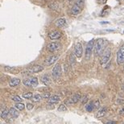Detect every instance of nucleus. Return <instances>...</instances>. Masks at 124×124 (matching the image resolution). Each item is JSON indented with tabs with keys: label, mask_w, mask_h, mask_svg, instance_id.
Returning a JSON list of instances; mask_svg holds the SVG:
<instances>
[{
	"label": "nucleus",
	"mask_w": 124,
	"mask_h": 124,
	"mask_svg": "<svg viewBox=\"0 0 124 124\" xmlns=\"http://www.w3.org/2000/svg\"><path fill=\"white\" fill-rule=\"evenodd\" d=\"M106 44H107V41L104 39H97L96 42H95L94 45V52H95V56H99L104 52V49H105Z\"/></svg>",
	"instance_id": "f257e3e1"
},
{
	"label": "nucleus",
	"mask_w": 124,
	"mask_h": 124,
	"mask_svg": "<svg viewBox=\"0 0 124 124\" xmlns=\"http://www.w3.org/2000/svg\"><path fill=\"white\" fill-rule=\"evenodd\" d=\"M94 39H90V41L88 42L87 45H86V48H85V59L87 60H90V57H91V55H92V52H93V49L94 48Z\"/></svg>",
	"instance_id": "f03ea898"
},
{
	"label": "nucleus",
	"mask_w": 124,
	"mask_h": 124,
	"mask_svg": "<svg viewBox=\"0 0 124 124\" xmlns=\"http://www.w3.org/2000/svg\"><path fill=\"white\" fill-rule=\"evenodd\" d=\"M111 56V50L110 48H107L106 50L104 51V52L101 54V56L100 58V64L101 65H105L106 63H107L109 61V60Z\"/></svg>",
	"instance_id": "7ed1b4c3"
},
{
	"label": "nucleus",
	"mask_w": 124,
	"mask_h": 124,
	"mask_svg": "<svg viewBox=\"0 0 124 124\" xmlns=\"http://www.w3.org/2000/svg\"><path fill=\"white\" fill-rule=\"evenodd\" d=\"M23 83L25 86H29V87H36V86L38 85V79H37V77H29V78L24 79Z\"/></svg>",
	"instance_id": "20e7f679"
},
{
	"label": "nucleus",
	"mask_w": 124,
	"mask_h": 124,
	"mask_svg": "<svg viewBox=\"0 0 124 124\" xmlns=\"http://www.w3.org/2000/svg\"><path fill=\"white\" fill-rule=\"evenodd\" d=\"M117 63L118 65H121L124 63V44L119 48L117 52Z\"/></svg>",
	"instance_id": "39448f33"
},
{
	"label": "nucleus",
	"mask_w": 124,
	"mask_h": 124,
	"mask_svg": "<svg viewBox=\"0 0 124 124\" xmlns=\"http://www.w3.org/2000/svg\"><path fill=\"white\" fill-rule=\"evenodd\" d=\"M43 70H44L43 66L37 65H33V66H32V67L28 68L25 72L28 73V75H30V74H32V73H39Z\"/></svg>",
	"instance_id": "423d86ee"
},
{
	"label": "nucleus",
	"mask_w": 124,
	"mask_h": 124,
	"mask_svg": "<svg viewBox=\"0 0 124 124\" xmlns=\"http://www.w3.org/2000/svg\"><path fill=\"white\" fill-rule=\"evenodd\" d=\"M81 94H80V93H76L75 94H73V96L71 97V98L66 100L65 103L66 104H69V105H73V104L77 103L80 100H81Z\"/></svg>",
	"instance_id": "0eeeda50"
},
{
	"label": "nucleus",
	"mask_w": 124,
	"mask_h": 124,
	"mask_svg": "<svg viewBox=\"0 0 124 124\" xmlns=\"http://www.w3.org/2000/svg\"><path fill=\"white\" fill-rule=\"evenodd\" d=\"M61 73H62V70H61V66L59 65H56L53 67V69H52V77L54 79H57L59 78L61 76Z\"/></svg>",
	"instance_id": "6e6552de"
},
{
	"label": "nucleus",
	"mask_w": 124,
	"mask_h": 124,
	"mask_svg": "<svg viewBox=\"0 0 124 124\" xmlns=\"http://www.w3.org/2000/svg\"><path fill=\"white\" fill-rule=\"evenodd\" d=\"M82 53H83V48L82 45L80 42H77L75 44V47H74V54L77 58H80L82 56Z\"/></svg>",
	"instance_id": "1a4fd4ad"
},
{
	"label": "nucleus",
	"mask_w": 124,
	"mask_h": 124,
	"mask_svg": "<svg viewBox=\"0 0 124 124\" xmlns=\"http://www.w3.org/2000/svg\"><path fill=\"white\" fill-rule=\"evenodd\" d=\"M61 44L58 43V42H52V43L48 44L47 46V49L48 52H53L55 51L58 50L60 48H61Z\"/></svg>",
	"instance_id": "9d476101"
},
{
	"label": "nucleus",
	"mask_w": 124,
	"mask_h": 124,
	"mask_svg": "<svg viewBox=\"0 0 124 124\" xmlns=\"http://www.w3.org/2000/svg\"><path fill=\"white\" fill-rule=\"evenodd\" d=\"M58 58H59L58 55H52L51 56L48 57V58L45 60V61H44V64H45V65H47V66L52 65L57 61V59H58Z\"/></svg>",
	"instance_id": "9b49d317"
},
{
	"label": "nucleus",
	"mask_w": 124,
	"mask_h": 124,
	"mask_svg": "<svg viewBox=\"0 0 124 124\" xmlns=\"http://www.w3.org/2000/svg\"><path fill=\"white\" fill-rule=\"evenodd\" d=\"M82 7L83 6L78 5V4L75 3L73 6L72 9H71V13H72V15H79L80 13L81 12V11H82Z\"/></svg>",
	"instance_id": "f8f14e48"
},
{
	"label": "nucleus",
	"mask_w": 124,
	"mask_h": 124,
	"mask_svg": "<svg viewBox=\"0 0 124 124\" xmlns=\"http://www.w3.org/2000/svg\"><path fill=\"white\" fill-rule=\"evenodd\" d=\"M61 35L62 34L60 31L55 30L51 32L49 34H48V37H49L51 39H58L61 37Z\"/></svg>",
	"instance_id": "ddd939ff"
},
{
	"label": "nucleus",
	"mask_w": 124,
	"mask_h": 124,
	"mask_svg": "<svg viewBox=\"0 0 124 124\" xmlns=\"http://www.w3.org/2000/svg\"><path fill=\"white\" fill-rule=\"evenodd\" d=\"M4 70L6 71L7 73H13V74H17L19 73V68H15V67H12V66H4Z\"/></svg>",
	"instance_id": "4468645a"
},
{
	"label": "nucleus",
	"mask_w": 124,
	"mask_h": 124,
	"mask_svg": "<svg viewBox=\"0 0 124 124\" xmlns=\"http://www.w3.org/2000/svg\"><path fill=\"white\" fill-rule=\"evenodd\" d=\"M41 82L45 85H50L51 83H52V81H51V77L48 76V74H44L40 78Z\"/></svg>",
	"instance_id": "2eb2a0df"
},
{
	"label": "nucleus",
	"mask_w": 124,
	"mask_h": 124,
	"mask_svg": "<svg viewBox=\"0 0 124 124\" xmlns=\"http://www.w3.org/2000/svg\"><path fill=\"white\" fill-rule=\"evenodd\" d=\"M20 82H21L20 79L15 77V78H11L10 80V81H9V85H10L11 87H15V86L19 85V84H20Z\"/></svg>",
	"instance_id": "dca6fc26"
},
{
	"label": "nucleus",
	"mask_w": 124,
	"mask_h": 124,
	"mask_svg": "<svg viewBox=\"0 0 124 124\" xmlns=\"http://www.w3.org/2000/svg\"><path fill=\"white\" fill-rule=\"evenodd\" d=\"M60 100H61V98H60V97L58 96V95L54 94L48 98V102L55 104V103H57L58 101H60Z\"/></svg>",
	"instance_id": "f3484780"
},
{
	"label": "nucleus",
	"mask_w": 124,
	"mask_h": 124,
	"mask_svg": "<svg viewBox=\"0 0 124 124\" xmlns=\"http://www.w3.org/2000/svg\"><path fill=\"white\" fill-rule=\"evenodd\" d=\"M18 110L15 109V108H13V107H11L10 109V115L12 117V118H16L19 117V111H18Z\"/></svg>",
	"instance_id": "a211bd4d"
},
{
	"label": "nucleus",
	"mask_w": 124,
	"mask_h": 124,
	"mask_svg": "<svg viewBox=\"0 0 124 124\" xmlns=\"http://www.w3.org/2000/svg\"><path fill=\"white\" fill-rule=\"evenodd\" d=\"M106 113H107V107H103L97 111V117H98V118H101V117L105 116V114H106Z\"/></svg>",
	"instance_id": "6ab92c4d"
},
{
	"label": "nucleus",
	"mask_w": 124,
	"mask_h": 124,
	"mask_svg": "<svg viewBox=\"0 0 124 124\" xmlns=\"http://www.w3.org/2000/svg\"><path fill=\"white\" fill-rule=\"evenodd\" d=\"M9 114H10V110H8L6 107L4 108L3 110H2V111H1V118H6Z\"/></svg>",
	"instance_id": "aec40b11"
},
{
	"label": "nucleus",
	"mask_w": 124,
	"mask_h": 124,
	"mask_svg": "<svg viewBox=\"0 0 124 124\" xmlns=\"http://www.w3.org/2000/svg\"><path fill=\"white\" fill-rule=\"evenodd\" d=\"M66 24V19H58L56 21V25L59 28L64 27Z\"/></svg>",
	"instance_id": "412c9836"
},
{
	"label": "nucleus",
	"mask_w": 124,
	"mask_h": 124,
	"mask_svg": "<svg viewBox=\"0 0 124 124\" xmlns=\"http://www.w3.org/2000/svg\"><path fill=\"white\" fill-rule=\"evenodd\" d=\"M94 107H95L94 103L93 102V101H90V103L85 106V110H86V111H88V112H92L93 110H94Z\"/></svg>",
	"instance_id": "4be33fe9"
},
{
	"label": "nucleus",
	"mask_w": 124,
	"mask_h": 124,
	"mask_svg": "<svg viewBox=\"0 0 124 124\" xmlns=\"http://www.w3.org/2000/svg\"><path fill=\"white\" fill-rule=\"evenodd\" d=\"M15 107L19 110H23L25 108V105L23 103H22L21 101H18V103H16L15 105Z\"/></svg>",
	"instance_id": "5701e85b"
},
{
	"label": "nucleus",
	"mask_w": 124,
	"mask_h": 124,
	"mask_svg": "<svg viewBox=\"0 0 124 124\" xmlns=\"http://www.w3.org/2000/svg\"><path fill=\"white\" fill-rule=\"evenodd\" d=\"M42 98H43L42 95L37 94H35V95H34V96H33V97H32V101H34V102H38V101H40Z\"/></svg>",
	"instance_id": "b1692460"
},
{
	"label": "nucleus",
	"mask_w": 124,
	"mask_h": 124,
	"mask_svg": "<svg viewBox=\"0 0 124 124\" xmlns=\"http://www.w3.org/2000/svg\"><path fill=\"white\" fill-rule=\"evenodd\" d=\"M23 97L26 99H32V97H33V94H32V93L28 92V93H26V94H23Z\"/></svg>",
	"instance_id": "393cba45"
},
{
	"label": "nucleus",
	"mask_w": 124,
	"mask_h": 124,
	"mask_svg": "<svg viewBox=\"0 0 124 124\" xmlns=\"http://www.w3.org/2000/svg\"><path fill=\"white\" fill-rule=\"evenodd\" d=\"M58 111H61V112H65V111H67V107L64 105V104H61L60 106L58 107Z\"/></svg>",
	"instance_id": "a878e982"
},
{
	"label": "nucleus",
	"mask_w": 124,
	"mask_h": 124,
	"mask_svg": "<svg viewBox=\"0 0 124 124\" xmlns=\"http://www.w3.org/2000/svg\"><path fill=\"white\" fill-rule=\"evenodd\" d=\"M81 104H82V105H85V104L87 103L88 100H89L88 96L87 95H84V96L81 97Z\"/></svg>",
	"instance_id": "bb28decb"
},
{
	"label": "nucleus",
	"mask_w": 124,
	"mask_h": 124,
	"mask_svg": "<svg viewBox=\"0 0 124 124\" xmlns=\"http://www.w3.org/2000/svg\"><path fill=\"white\" fill-rule=\"evenodd\" d=\"M11 99L14 101H23V99H22L19 96H18V95H15V96H12Z\"/></svg>",
	"instance_id": "cd10ccee"
},
{
	"label": "nucleus",
	"mask_w": 124,
	"mask_h": 124,
	"mask_svg": "<svg viewBox=\"0 0 124 124\" xmlns=\"http://www.w3.org/2000/svg\"><path fill=\"white\" fill-rule=\"evenodd\" d=\"M46 107H47V109L48 110H52V109H54V104L53 103H50V102H48V104L47 105V106H46Z\"/></svg>",
	"instance_id": "c85d7f7f"
},
{
	"label": "nucleus",
	"mask_w": 124,
	"mask_h": 124,
	"mask_svg": "<svg viewBox=\"0 0 124 124\" xmlns=\"http://www.w3.org/2000/svg\"><path fill=\"white\" fill-rule=\"evenodd\" d=\"M42 97H43V98H49V97H51L50 96V93H48V92L44 93V94H42Z\"/></svg>",
	"instance_id": "c756f323"
},
{
	"label": "nucleus",
	"mask_w": 124,
	"mask_h": 124,
	"mask_svg": "<svg viewBox=\"0 0 124 124\" xmlns=\"http://www.w3.org/2000/svg\"><path fill=\"white\" fill-rule=\"evenodd\" d=\"M33 108H34V105L32 103H28L27 104V109L28 110H32Z\"/></svg>",
	"instance_id": "7c9ffc66"
},
{
	"label": "nucleus",
	"mask_w": 124,
	"mask_h": 124,
	"mask_svg": "<svg viewBox=\"0 0 124 124\" xmlns=\"http://www.w3.org/2000/svg\"><path fill=\"white\" fill-rule=\"evenodd\" d=\"M76 3L78 4V5H80V6H83L84 4H85V0H77Z\"/></svg>",
	"instance_id": "2f4dec72"
},
{
	"label": "nucleus",
	"mask_w": 124,
	"mask_h": 124,
	"mask_svg": "<svg viewBox=\"0 0 124 124\" xmlns=\"http://www.w3.org/2000/svg\"><path fill=\"white\" fill-rule=\"evenodd\" d=\"M74 55L73 53H72V54L70 55V63L72 64L73 62H75V58H74Z\"/></svg>",
	"instance_id": "473e14b6"
},
{
	"label": "nucleus",
	"mask_w": 124,
	"mask_h": 124,
	"mask_svg": "<svg viewBox=\"0 0 124 124\" xmlns=\"http://www.w3.org/2000/svg\"><path fill=\"white\" fill-rule=\"evenodd\" d=\"M99 106H100V101L97 100V101L94 102V106H95V108H99Z\"/></svg>",
	"instance_id": "72a5a7b5"
},
{
	"label": "nucleus",
	"mask_w": 124,
	"mask_h": 124,
	"mask_svg": "<svg viewBox=\"0 0 124 124\" xmlns=\"http://www.w3.org/2000/svg\"><path fill=\"white\" fill-rule=\"evenodd\" d=\"M119 114H120L121 115H124V108H123V109L120 110V111H119Z\"/></svg>",
	"instance_id": "f704fd0d"
},
{
	"label": "nucleus",
	"mask_w": 124,
	"mask_h": 124,
	"mask_svg": "<svg viewBox=\"0 0 124 124\" xmlns=\"http://www.w3.org/2000/svg\"><path fill=\"white\" fill-rule=\"evenodd\" d=\"M106 123H107V124H110V123H116V122H114V121H109V122H106Z\"/></svg>",
	"instance_id": "c9c22d12"
},
{
	"label": "nucleus",
	"mask_w": 124,
	"mask_h": 124,
	"mask_svg": "<svg viewBox=\"0 0 124 124\" xmlns=\"http://www.w3.org/2000/svg\"><path fill=\"white\" fill-rule=\"evenodd\" d=\"M68 1L69 2H73V1H75V0H68Z\"/></svg>",
	"instance_id": "e433bc0d"
},
{
	"label": "nucleus",
	"mask_w": 124,
	"mask_h": 124,
	"mask_svg": "<svg viewBox=\"0 0 124 124\" xmlns=\"http://www.w3.org/2000/svg\"><path fill=\"white\" fill-rule=\"evenodd\" d=\"M123 69H124V66H123Z\"/></svg>",
	"instance_id": "4c0bfd02"
}]
</instances>
